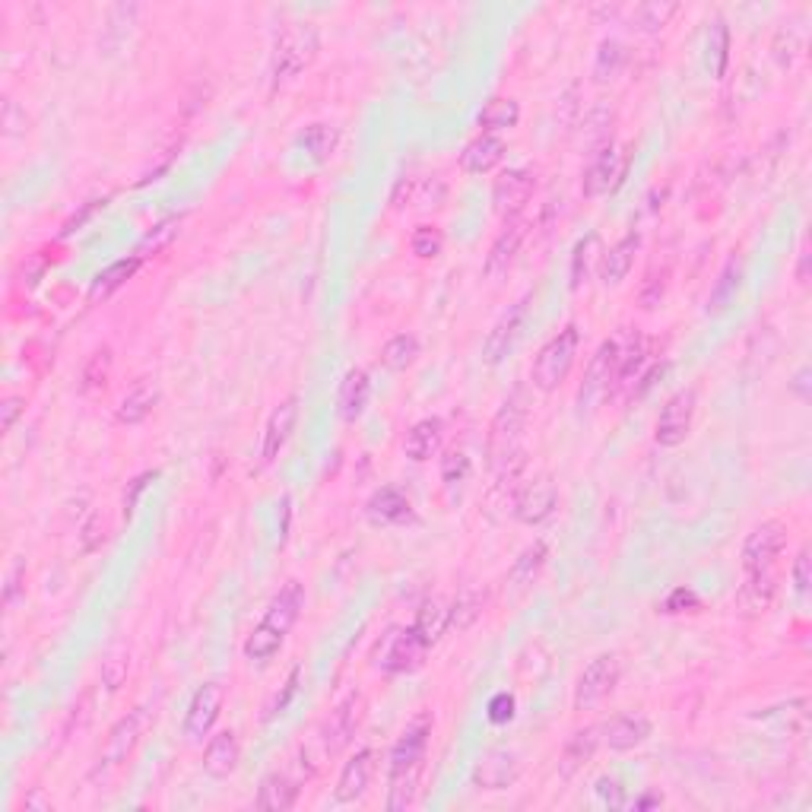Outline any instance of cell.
Instances as JSON below:
<instances>
[{
  "label": "cell",
  "instance_id": "6da1fadb",
  "mask_svg": "<svg viewBox=\"0 0 812 812\" xmlns=\"http://www.w3.org/2000/svg\"><path fill=\"white\" fill-rule=\"evenodd\" d=\"M524 432H527V410L518 400H505L502 410L495 413L489 429V467L498 483L518 479L527 464L524 454Z\"/></svg>",
  "mask_w": 812,
  "mask_h": 812
},
{
  "label": "cell",
  "instance_id": "7a4b0ae2",
  "mask_svg": "<svg viewBox=\"0 0 812 812\" xmlns=\"http://www.w3.org/2000/svg\"><path fill=\"white\" fill-rule=\"evenodd\" d=\"M318 29L311 23H289L276 35L273 45V83H289L299 77L302 70L311 67V61L318 58Z\"/></svg>",
  "mask_w": 812,
  "mask_h": 812
},
{
  "label": "cell",
  "instance_id": "3957f363",
  "mask_svg": "<svg viewBox=\"0 0 812 812\" xmlns=\"http://www.w3.org/2000/svg\"><path fill=\"white\" fill-rule=\"evenodd\" d=\"M578 343H581L578 327L568 324L540 349V356H537V362H533V372H530V381L537 391L552 394L565 384L571 365H575V356H578Z\"/></svg>",
  "mask_w": 812,
  "mask_h": 812
},
{
  "label": "cell",
  "instance_id": "277c9868",
  "mask_svg": "<svg viewBox=\"0 0 812 812\" xmlns=\"http://www.w3.org/2000/svg\"><path fill=\"white\" fill-rule=\"evenodd\" d=\"M619 359H622V340H603L597 346L594 359H590L581 391H578V406H594L597 400L609 397L616 391V375H619Z\"/></svg>",
  "mask_w": 812,
  "mask_h": 812
},
{
  "label": "cell",
  "instance_id": "5b68a950",
  "mask_svg": "<svg viewBox=\"0 0 812 812\" xmlns=\"http://www.w3.org/2000/svg\"><path fill=\"white\" fill-rule=\"evenodd\" d=\"M622 679V663L616 654H600L597 660H590L584 673L578 676L575 686V708L578 711H594L597 705L616 692Z\"/></svg>",
  "mask_w": 812,
  "mask_h": 812
},
{
  "label": "cell",
  "instance_id": "8992f818",
  "mask_svg": "<svg viewBox=\"0 0 812 812\" xmlns=\"http://www.w3.org/2000/svg\"><path fill=\"white\" fill-rule=\"evenodd\" d=\"M429 648L432 644L422 638L413 625L410 629H394L381 644L378 663L384 673H416L422 667V660H426Z\"/></svg>",
  "mask_w": 812,
  "mask_h": 812
},
{
  "label": "cell",
  "instance_id": "52a82bcc",
  "mask_svg": "<svg viewBox=\"0 0 812 812\" xmlns=\"http://www.w3.org/2000/svg\"><path fill=\"white\" fill-rule=\"evenodd\" d=\"M530 305H533V292H527L524 299L514 302L505 315L495 321V327L489 330V337L483 343V359L489 365H498L514 349V343H518L521 330H524V324L530 318Z\"/></svg>",
  "mask_w": 812,
  "mask_h": 812
},
{
  "label": "cell",
  "instance_id": "ba28073f",
  "mask_svg": "<svg viewBox=\"0 0 812 812\" xmlns=\"http://www.w3.org/2000/svg\"><path fill=\"white\" fill-rule=\"evenodd\" d=\"M537 191V175L530 169H505L492 184V210L502 219H518Z\"/></svg>",
  "mask_w": 812,
  "mask_h": 812
},
{
  "label": "cell",
  "instance_id": "9c48e42d",
  "mask_svg": "<svg viewBox=\"0 0 812 812\" xmlns=\"http://www.w3.org/2000/svg\"><path fill=\"white\" fill-rule=\"evenodd\" d=\"M692 419H695V391H692V387H686V391H676L667 400V406L660 410L657 429H654L657 445H663V448L682 445V441L689 438Z\"/></svg>",
  "mask_w": 812,
  "mask_h": 812
},
{
  "label": "cell",
  "instance_id": "30bf717a",
  "mask_svg": "<svg viewBox=\"0 0 812 812\" xmlns=\"http://www.w3.org/2000/svg\"><path fill=\"white\" fill-rule=\"evenodd\" d=\"M787 546V527L781 521H765L755 527L743 543V568L746 571H768L778 562Z\"/></svg>",
  "mask_w": 812,
  "mask_h": 812
},
{
  "label": "cell",
  "instance_id": "8fae6325",
  "mask_svg": "<svg viewBox=\"0 0 812 812\" xmlns=\"http://www.w3.org/2000/svg\"><path fill=\"white\" fill-rule=\"evenodd\" d=\"M226 692L219 682H203V686L194 692L188 714H184V736L194 743H200L203 736H210L213 724L219 721V711H223Z\"/></svg>",
  "mask_w": 812,
  "mask_h": 812
},
{
  "label": "cell",
  "instance_id": "7c38bea8",
  "mask_svg": "<svg viewBox=\"0 0 812 812\" xmlns=\"http://www.w3.org/2000/svg\"><path fill=\"white\" fill-rule=\"evenodd\" d=\"M629 169V153L619 150L613 140H606L600 146V153L594 156V162L587 165L584 172V194L587 197H600L606 194L609 188H616L619 178Z\"/></svg>",
  "mask_w": 812,
  "mask_h": 812
},
{
  "label": "cell",
  "instance_id": "4fadbf2b",
  "mask_svg": "<svg viewBox=\"0 0 812 812\" xmlns=\"http://www.w3.org/2000/svg\"><path fill=\"white\" fill-rule=\"evenodd\" d=\"M556 502H559V489L552 483L549 476H537L530 479V483L514 495V518L521 524H543L552 511H556Z\"/></svg>",
  "mask_w": 812,
  "mask_h": 812
},
{
  "label": "cell",
  "instance_id": "5bb4252c",
  "mask_svg": "<svg viewBox=\"0 0 812 812\" xmlns=\"http://www.w3.org/2000/svg\"><path fill=\"white\" fill-rule=\"evenodd\" d=\"M362 711H365V698L362 695H349L346 701H340V705L330 711L327 724L321 730V743H324L327 755L340 752L349 740H353L359 724H362Z\"/></svg>",
  "mask_w": 812,
  "mask_h": 812
},
{
  "label": "cell",
  "instance_id": "9a60e30c",
  "mask_svg": "<svg viewBox=\"0 0 812 812\" xmlns=\"http://www.w3.org/2000/svg\"><path fill=\"white\" fill-rule=\"evenodd\" d=\"M143 724H146V711L143 708H137V711H131L127 717H121V721L112 727V733H108V743H105V752H102V759H99L96 774H105V771L118 768L121 762H127V755H131L134 746L140 743Z\"/></svg>",
  "mask_w": 812,
  "mask_h": 812
},
{
  "label": "cell",
  "instance_id": "2e32d148",
  "mask_svg": "<svg viewBox=\"0 0 812 812\" xmlns=\"http://www.w3.org/2000/svg\"><path fill=\"white\" fill-rule=\"evenodd\" d=\"M295 422H299V397H286L276 410L270 413L267 419V429H264V445H261V457L267 464H273L280 451L286 448V441L292 438L295 432Z\"/></svg>",
  "mask_w": 812,
  "mask_h": 812
},
{
  "label": "cell",
  "instance_id": "e0dca14e",
  "mask_svg": "<svg viewBox=\"0 0 812 812\" xmlns=\"http://www.w3.org/2000/svg\"><path fill=\"white\" fill-rule=\"evenodd\" d=\"M518 781V755L508 749L486 752L473 768V784L479 790H505Z\"/></svg>",
  "mask_w": 812,
  "mask_h": 812
},
{
  "label": "cell",
  "instance_id": "ac0fdd59",
  "mask_svg": "<svg viewBox=\"0 0 812 812\" xmlns=\"http://www.w3.org/2000/svg\"><path fill=\"white\" fill-rule=\"evenodd\" d=\"M521 245H524V223L521 219H508V226L498 232V238L486 254L489 280H502V276H508V270L514 267V261H518Z\"/></svg>",
  "mask_w": 812,
  "mask_h": 812
},
{
  "label": "cell",
  "instance_id": "d6986e66",
  "mask_svg": "<svg viewBox=\"0 0 812 812\" xmlns=\"http://www.w3.org/2000/svg\"><path fill=\"white\" fill-rule=\"evenodd\" d=\"M651 721L648 717H641V714H619L613 717V721H606L600 727V743H606L613 752H629L641 743H648V736H651Z\"/></svg>",
  "mask_w": 812,
  "mask_h": 812
},
{
  "label": "cell",
  "instance_id": "ffe728a7",
  "mask_svg": "<svg viewBox=\"0 0 812 812\" xmlns=\"http://www.w3.org/2000/svg\"><path fill=\"white\" fill-rule=\"evenodd\" d=\"M372 771H375V752L372 749H359L340 771V781H337V790H334L337 803H356L368 790Z\"/></svg>",
  "mask_w": 812,
  "mask_h": 812
},
{
  "label": "cell",
  "instance_id": "44dd1931",
  "mask_svg": "<svg viewBox=\"0 0 812 812\" xmlns=\"http://www.w3.org/2000/svg\"><path fill=\"white\" fill-rule=\"evenodd\" d=\"M302 606H305V590L299 581H289L280 594H276L267 606V613H264V625H270L273 632H280V635H289V629L295 622H299V613H302Z\"/></svg>",
  "mask_w": 812,
  "mask_h": 812
},
{
  "label": "cell",
  "instance_id": "7402d4cb",
  "mask_svg": "<svg viewBox=\"0 0 812 812\" xmlns=\"http://www.w3.org/2000/svg\"><path fill=\"white\" fill-rule=\"evenodd\" d=\"M429 717H419L416 724H410L403 730V736L397 740L394 752H391V771L400 768H422V759H426V746H429Z\"/></svg>",
  "mask_w": 812,
  "mask_h": 812
},
{
  "label": "cell",
  "instance_id": "603a6c76",
  "mask_svg": "<svg viewBox=\"0 0 812 812\" xmlns=\"http://www.w3.org/2000/svg\"><path fill=\"white\" fill-rule=\"evenodd\" d=\"M238 759H242L238 736L232 730H223L207 743V752H203V771H207L210 778H229V774L238 768Z\"/></svg>",
  "mask_w": 812,
  "mask_h": 812
},
{
  "label": "cell",
  "instance_id": "cb8c5ba5",
  "mask_svg": "<svg viewBox=\"0 0 812 812\" xmlns=\"http://www.w3.org/2000/svg\"><path fill=\"white\" fill-rule=\"evenodd\" d=\"M441 441H445V426H441V419H419L416 426L406 432L403 451L410 460H416V464H426V460H432L441 451Z\"/></svg>",
  "mask_w": 812,
  "mask_h": 812
},
{
  "label": "cell",
  "instance_id": "d4e9b609",
  "mask_svg": "<svg viewBox=\"0 0 812 812\" xmlns=\"http://www.w3.org/2000/svg\"><path fill=\"white\" fill-rule=\"evenodd\" d=\"M505 156V143L498 140L495 134H479L476 140H470L460 153V169L467 175H486L492 172L498 162Z\"/></svg>",
  "mask_w": 812,
  "mask_h": 812
},
{
  "label": "cell",
  "instance_id": "484cf974",
  "mask_svg": "<svg viewBox=\"0 0 812 812\" xmlns=\"http://www.w3.org/2000/svg\"><path fill=\"white\" fill-rule=\"evenodd\" d=\"M368 397H372V381H368V372H365V368H349L346 378L340 381V394H337L340 416L346 422L359 419L365 413V406H368Z\"/></svg>",
  "mask_w": 812,
  "mask_h": 812
},
{
  "label": "cell",
  "instance_id": "4316f807",
  "mask_svg": "<svg viewBox=\"0 0 812 812\" xmlns=\"http://www.w3.org/2000/svg\"><path fill=\"white\" fill-rule=\"evenodd\" d=\"M368 521L378 524V527H391V524H403L413 518V505L410 498L397 489H381L368 498Z\"/></svg>",
  "mask_w": 812,
  "mask_h": 812
},
{
  "label": "cell",
  "instance_id": "83f0119b",
  "mask_svg": "<svg viewBox=\"0 0 812 812\" xmlns=\"http://www.w3.org/2000/svg\"><path fill=\"white\" fill-rule=\"evenodd\" d=\"M638 245H641V238L638 232H629L622 238V242H616L613 248H609L603 254V261H600V280L606 286H619L625 276H629V270L635 267V254H638Z\"/></svg>",
  "mask_w": 812,
  "mask_h": 812
},
{
  "label": "cell",
  "instance_id": "f1b7e54d",
  "mask_svg": "<svg viewBox=\"0 0 812 812\" xmlns=\"http://www.w3.org/2000/svg\"><path fill=\"white\" fill-rule=\"evenodd\" d=\"M774 600V571H746V581L740 584V594H736V603H740L743 613L759 616L771 606Z\"/></svg>",
  "mask_w": 812,
  "mask_h": 812
},
{
  "label": "cell",
  "instance_id": "f546056e",
  "mask_svg": "<svg viewBox=\"0 0 812 812\" xmlns=\"http://www.w3.org/2000/svg\"><path fill=\"white\" fill-rule=\"evenodd\" d=\"M156 403H159V387L143 378L124 394L118 406V422L121 426H140V422L156 410Z\"/></svg>",
  "mask_w": 812,
  "mask_h": 812
},
{
  "label": "cell",
  "instance_id": "4dcf8cb0",
  "mask_svg": "<svg viewBox=\"0 0 812 812\" xmlns=\"http://www.w3.org/2000/svg\"><path fill=\"white\" fill-rule=\"evenodd\" d=\"M295 781L283 771H273L261 781V790H257V806L261 809H273V812H283V809H292L295 806Z\"/></svg>",
  "mask_w": 812,
  "mask_h": 812
},
{
  "label": "cell",
  "instance_id": "1f68e13d",
  "mask_svg": "<svg viewBox=\"0 0 812 812\" xmlns=\"http://www.w3.org/2000/svg\"><path fill=\"white\" fill-rule=\"evenodd\" d=\"M600 746V727H584L578 730L571 740L565 743V752H562V774L571 778L578 768H584L590 759H594V752Z\"/></svg>",
  "mask_w": 812,
  "mask_h": 812
},
{
  "label": "cell",
  "instance_id": "d6a6232c",
  "mask_svg": "<svg viewBox=\"0 0 812 812\" xmlns=\"http://www.w3.org/2000/svg\"><path fill=\"white\" fill-rule=\"evenodd\" d=\"M451 625V606L441 600V597H432L419 606V613H416V622H413V629L426 638L429 644H435L441 635H445V629Z\"/></svg>",
  "mask_w": 812,
  "mask_h": 812
},
{
  "label": "cell",
  "instance_id": "836d02e7",
  "mask_svg": "<svg viewBox=\"0 0 812 812\" xmlns=\"http://www.w3.org/2000/svg\"><path fill=\"white\" fill-rule=\"evenodd\" d=\"M140 257H124V261H115L112 267H105L99 276H96V283H92V289H89V299H105V295H112L118 286H124L127 280H131V276L140 270Z\"/></svg>",
  "mask_w": 812,
  "mask_h": 812
},
{
  "label": "cell",
  "instance_id": "e575fe53",
  "mask_svg": "<svg viewBox=\"0 0 812 812\" xmlns=\"http://www.w3.org/2000/svg\"><path fill=\"white\" fill-rule=\"evenodd\" d=\"M521 121V108L514 99H492L486 102V108L479 112V127L483 134H495V131H508Z\"/></svg>",
  "mask_w": 812,
  "mask_h": 812
},
{
  "label": "cell",
  "instance_id": "d590c367",
  "mask_svg": "<svg viewBox=\"0 0 812 812\" xmlns=\"http://www.w3.org/2000/svg\"><path fill=\"white\" fill-rule=\"evenodd\" d=\"M419 774L422 768H400L391 771V790H387V809L400 812L406 806H413L416 790H419Z\"/></svg>",
  "mask_w": 812,
  "mask_h": 812
},
{
  "label": "cell",
  "instance_id": "8d00e7d4",
  "mask_svg": "<svg viewBox=\"0 0 812 812\" xmlns=\"http://www.w3.org/2000/svg\"><path fill=\"white\" fill-rule=\"evenodd\" d=\"M181 232V216H169V219H162V223H156L150 232H146L140 238V245L134 248V257H140V261H146L150 254H159L162 248H169L175 242V235Z\"/></svg>",
  "mask_w": 812,
  "mask_h": 812
},
{
  "label": "cell",
  "instance_id": "74e56055",
  "mask_svg": "<svg viewBox=\"0 0 812 812\" xmlns=\"http://www.w3.org/2000/svg\"><path fill=\"white\" fill-rule=\"evenodd\" d=\"M740 276H743V270H740V264H736V261H730L724 267V273L717 276V283H714V289L708 295V315H721V311H727V305L733 302L736 289H740Z\"/></svg>",
  "mask_w": 812,
  "mask_h": 812
},
{
  "label": "cell",
  "instance_id": "f35d334b",
  "mask_svg": "<svg viewBox=\"0 0 812 812\" xmlns=\"http://www.w3.org/2000/svg\"><path fill=\"white\" fill-rule=\"evenodd\" d=\"M600 251V238L597 235H587L575 245V254H571V289H581V283H587L590 270L597 264V254Z\"/></svg>",
  "mask_w": 812,
  "mask_h": 812
},
{
  "label": "cell",
  "instance_id": "ab89813d",
  "mask_svg": "<svg viewBox=\"0 0 812 812\" xmlns=\"http://www.w3.org/2000/svg\"><path fill=\"white\" fill-rule=\"evenodd\" d=\"M419 356V340L413 334H397L394 340H387L384 349H381V362L387 368H394V372H400V368H410Z\"/></svg>",
  "mask_w": 812,
  "mask_h": 812
},
{
  "label": "cell",
  "instance_id": "60d3db41",
  "mask_svg": "<svg viewBox=\"0 0 812 812\" xmlns=\"http://www.w3.org/2000/svg\"><path fill=\"white\" fill-rule=\"evenodd\" d=\"M283 638L286 635H280V632H273L270 625H257V629L248 635V641H245V657L248 660H257V663H264V660H270L276 651L283 648Z\"/></svg>",
  "mask_w": 812,
  "mask_h": 812
},
{
  "label": "cell",
  "instance_id": "b9f144b4",
  "mask_svg": "<svg viewBox=\"0 0 812 812\" xmlns=\"http://www.w3.org/2000/svg\"><path fill=\"white\" fill-rule=\"evenodd\" d=\"M108 372H112V353H108V349H99V353H92V359H89V362H86V368H83L80 391H83V394L105 391V384H108Z\"/></svg>",
  "mask_w": 812,
  "mask_h": 812
},
{
  "label": "cell",
  "instance_id": "7bdbcfd3",
  "mask_svg": "<svg viewBox=\"0 0 812 812\" xmlns=\"http://www.w3.org/2000/svg\"><path fill=\"white\" fill-rule=\"evenodd\" d=\"M679 7L676 4H657V0H648V4H638L635 7V26L641 29V32H657V29H663L670 23V16L676 13Z\"/></svg>",
  "mask_w": 812,
  "mask_h": 812
},
{
  "label": "cell",
  "instance_id": "ee69618b",
  "mask_svg": "<svg viewBox=\"0 0 812 812\" xmlns=\"http://www.w3.org/2000/svg\"><path fill=\"white\" fill-rule=\"evenodd\" d=\"M302 146L318 162H324L330 153H334V146H337V131L330 124H311L308 131L302 134Z\"/></svg>",
  "mask_w": 812,
  "mask_h": 812
},
{
  "label": "cell",
  "instance_id": "f6af8a7d",
  "mask_svg": "<svg viewBox=\"0 0 812 812\" xmlns=\"http://www.w3.org/2000/svg\"><path fill=\"white\" fill-rule=\"evenodd\" d=\"M543 562H546V543H533L530 549H524L521 559L511 568V584H521V587L530 584L533 575L543 568Z\"/></svg>",
  "mask_w": 812,
  "mask_h": 812
},
{
  "label": "cell",
  "instance_id": "bcb514c9",
  "mask_svg": "<svg viewBox=\"0 0 812 812\" xmlns=\"http://www.w3.org/2000/svg\"><path fill=\"white\" fill-rule=\"evenodd\" d=\"M625 64V48L616 42V39H606L597 51V64H594V77L603 83V80H613L619 67Z\"/></svg>",
  "mask_w": 812,
  "mask_h": 812
},
{
  "label": "cell",
  "instance_id": "7dc6e473",
  "mask_svg": "<svg viewBox=\"0 0 812 812\" xmlns=\"http://www.w3.org/2000/svg\"><path fill=\"white\" fill-rule=\"evenodd\" d=\"M410 248L416 257H422V261H432V257H438L441 248H445V235H441V229H435V226H419L410 238Z\"/></svg>",
  "mask_w": 812,
  "mask_h": 812
},
{
  "label": "cell",
  "instance_id": "c3c4849f",
  "mask_svg": "<svg viewBox=\"0 0 812 812\" xmlns=\"http://www.w3.org/2000/svg\"><path fill=\"white\" fill-rule=\"evenodd\" d=\"M730 32L724 23H714V32H711V42H708V58L714 54V77H724L727 70V61H730Z\"/></svg>",
  "mask_w": 812,
  "mask_h": 812
},
{
  "label": "cell",
  "instance_id": "681fc988",
  "mask_svg": "<svg viewBox=\"0 0 812 812\" xmlns=\"http://www.w3.org/2000/svg\"><path fill=\"white\" fill-rule=\"evenodd\" d=\"M470 473V457L464 451H451L441 457V479L445 483H464Z\"/></svg>",
  "mask_w": 812,
  "mask_h": 812
},
{
  "label": "cell",
  "instance_id": "f907efd6",
  "mask_svg": "<svg viewBox=\"0 0 812 812\" xmlns=\"http://www.w3.org/2000/svg\"><path fill=\"white\" fill-rule=\"evenodd\" d=\"M299 679H302V670L295 667V670L289 673V679L283 682V692H276V698L270 701V708H267V714H264V721H270V717L283 714V711L289 708V701L295 698V692H299Z\"/></svg>",
  "mask_w": 812,
  "mask_h": 812
},
{
  "label": "cell",
  "instance_id": "816d5d0a",
  "mask_svg": "<svg viewBox=\"0 0 812 812\" xmlns=\"http://www.w3.org/2000/svg\"><path fill=\"white\" fill-rule=\"evenodd\" d=\"M790 578H793V590H797L800 597H806V594H809V584H812V559H809V546H803V549H800L797 562H793Z\"/></svg>",
  "mask_w": 812,
  "mask_h": 812
},
{
  "label": "cell",
  "instance_id": "f5cc1de1",
  "mask_svg": "<svg viewBox=\"0 0 812 812\" xmlns=\"http://www.w3.org/2000/svg\"><path fill=\"white\" fill-rule=\"evenodd\" d=\"M156 476H159V473H140V476L134 479V483H127V489H124V521H131V518H134L140 495L146 492V486H150Z\"/></svg>",
  "mask_w": 812,
  "mask_h": 812
},
{
  "label": "cell",
  "instance_id": "db71d44e",
  "mask_svg": "<svg viewBox=\"0 0 812 812\" xmlns=\"http://www.w3.org/2000/svg\"><path fill=\"white\" fill-rule=\"evenodd\" d=\"M695 609H701V600L692 594V590H686V587L673 590L670 600L663 603V613H695Z\"/></svg>",
  "mask_w": 812,
  "mask_h": 812
},
{
  "label": "cell",
  "instance_id": "11a10c76",
  "mask_svg": "<svg viewBox=\"0 0 812 812\" xmlns=\"http://www.w3.org/2000/svg\"><path fill=\"white\" fill-rule=\"evenodd\" d=\"M80 540H83V552H86V556H92V552H96V549L105 543V533H102V518H99V514H92V518L83 524V530H80Z\"/></svg>",
  "mask_w": 812,
  "mask_h": 812
},
{
  "label": "cell",
  "instance_id": "9f6ffc18",
  "mask_svg": "<svg viewBox=\"0 0 812 812\" xmlns=\"http://www.w3.org/2000/svg\"><path fill=\"white\" fill-rule=\"evenodd\" d=\"M511 717H514V695L498 692V695L489 701V721H492V724H508Z\"/></svg>",
  "mask_w": 812,
  "mask_h": 812
},
{
  "label": "cell",
  "instance_id": "6f0895ef",
  "mask_svg": "<svg viewBox=\"0 0 812 812\" xmlns=\"http://www.w3.org/2000/svg\"><path fill=\"white\" fill-rule=\"evenodd\" d=\"M124 676H127V660L124 657H108L102 663V679H105L108 689H118L124 682Z\"/></svg>",
  "mask_w": 812,
  "mask_h": 812
},
{
  "label": "cell",
  "instance_id": "680465c9",
  "mask_svg": "<svg viewBox=\"0 0 812 812\" xmlns=\"http://www.w3.org/2000/svg\"><path fill=\"white\" fill-rule=\"evenodd\" d=\"M4 134H7V137L26 134V115H20V108H16L13 99L4 102Z\"/></svg>",
  "mask_w": 812,
  "mask_h": 812
},
{
  "label": "cell",
  "instance_id": "91938a15",
  "mask_svg": "<svg viewBox=\"0 0 812 812\" xmlns=\"http://www.w3.org/2000/svg\"><path fill=\"white\" fill-rule=\"evenodd\" d=\"M597 793L603 797V803H609V806H625V790H622V784L616 781V778H600L597 781Z\"/></svg>",
  "mask_w": 812,
  "mask_h": 812
},
{
  "label": "cell",
  "instance_id": "94428289",
  "mask_svg": "<svg viewBox=\"0 0 812 812\" xmlns=\"http://www.w3.org/2000/svg\"><path fill=\"white\" fill-rule=\"evenodd\" d=\"M23 410H26L23 397H7L4 400V406H0V426H4V432H10L16 426V419H20Z\"/></svg>",
  "mask_w": 812,
  "mask_h": 812
},
{
  "label": "cell",
  "instance_id": "6125c7cd",
  "mask_svg": "<svg viewBox=\"0 0 812 812\" xmlns=\"http://www.w3.org/2000/svg\"><path fill=\"white\" fill-rule=\"evenodd\" d=\"M23 562H16L13 568H10V578H7V590H4V600L7 603H13L16 600V594H20V578H23Z\"/></svg>",
  "mask_w": 812,
  "mask_h": 812
},
{
  "label": "cell",
  "instance_id": "be15d7a7",
  "mask_svg": "<svg viewBox=\"0 0 812 812\" xmlns=\"http://www.w3.org/2000/svg\"><path fill=\"white\" fill-rule=\"evenodd\" d=\"M793 391L800 394V400H809V368H800L797 372V378H793Z\"/></svg>",
  "mask_w": 812,
  "mask_h": 812
},
{
  "label": "cell",
  "instance_id": "e7e4bbea",
  "mask_svg": "<svg viewBox=\"0 0 812 812\" xmlns=\"http://www.w3.org/2000/svg\"><path fill=\"white\" fill-rule=\"evenodd\" d=\"M23 806H26V809H42V812H45V809H51V806H48V803L39 797V790H32L29 797H26V803H23Z\"/></svg>",
  "mask_w": 812,
  "mask_h": 812
},
{
  "label": "cell",
  "instance_id": "03108f58",
  "mask_svg": "<svg viewBox=\"0 0 812 812\" xmlns=\"http://www.w3.org/2000/svg\"><path fill=\"white\" fill-rule=\"evenodd\" d=\"M660 803H663V797H657V793H648V797L635 800V809H648V806H660Z\"/></svg>",
  "mask_w": 812,
  "mask_h": 812
}]
</instances>
